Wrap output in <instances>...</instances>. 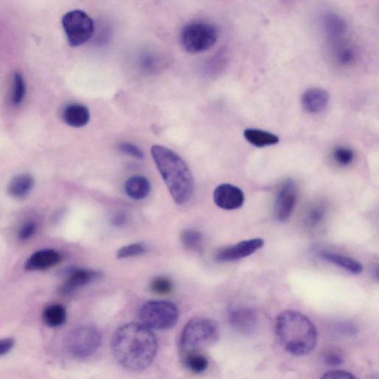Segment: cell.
<instances>
[{
    "label": "cell",
    "instance_id": "cell-29",
    "mask_svg": "<svg viewBox=\"0 0 379 379\" xmlns=\"http://www.w3.org/2000/svg\"><path fill=\"white\" fill-rule=\"evenodd\" d=\"M146 252V248L142 244H132L120 248L117 252L119 259L129 258L142 255Z\"/></svg>",
    "mask_w": 379,
    "mask_h": 379
},
{
    "label": "cell",
    "instance_id": "cell-36",
    "mask_svg": "<svg viewBox=\"0 0 379 379\" xmlns=\"http://www.w3.org/2000/svg\"><path fill=\"white\" fill-rule=\"evenodd\" d=\"M126 220V217L123 213H120L117 215V217H115V220H113V222H115V224L117 225H122L124 223Z\"/></svg>",
    "mask_w": 379,
    "mask_h": 379
},
{
    "label": "cell",
    "instance_id": "cell-14",
    "mask_svg": "<svg viewBox=\"0 0 379 379\" xmlns=\"http://www.w3.org/2000/svg\"><path fill=\"white\" fill-rule=\"evenodd\" d=\"M99 276V273L94 271L83 269L73 270L62 284L60 292L63 295H71L75 290L97 280Z\"/></svg>",
    "mask_w": 379,
    "mask_h": 379
},
{
    "label": "cell",
    "instance_id": "cell-17",
    "mask_svg": "<svg viewBox=\"0 0 379 379\" xmlns=\"http://www.w3.org/2000/svg\"><path fill=\"white\" fill-rule=\"evenodd\" d=\"M320 256L322 259L337 265L352 274H360L363 271L362 264L351 257L328 251L320 252Z\"/></svg>",
    "mask_w": 379,
    "mask_h": 379
},
{
    "label": "cell",
    "instance_id": "cell-21",
    "mask_svg": "<svg viewBox=\"0 0 379 379\" xmlns=\"http://www.w3.org/2000/svg\"><path fill=\"white\" fill-rule=\"evenodd\" d=\"M43 319L45 324L50 327H60L66 321V310L62 305H50L45 308Z\"/></svg>",
    "mask_w": 379,
    "mask_h": 379
},
{
    "label": "cell",
    "instance_id": "cell-1",
    "mask_svg": "<svg viewBox=\"0 0 379 379\" xmlns=\"http://www.w3.org/2000/svg\"><path fill=\"white\" fill-rule=\"evenodd\" d=\"M112 350L122 368L141 371L152 363L157 352V340L150 328L142 323L120 327L112 338Z\"/></svg>",
    "mask_w": 379,
    "mask_h": 379
},
{
    "label": "cell",
    "instance_id": "cell-11",
    "mask_svg": "<svg viewBox=\"0 0 379 379\" xmlns=\"http://www.w3.org/2000/svg\"><path fill=\"white\" fill-rule=\"evenodd\" d=\"M213 200L219 208L233 210L243 207L245 194L241 189L235 185L222 184L215 189Z\"/></svg>",
    "mask_w": 379,
    "mask_h": 379
},
{
    "label": "cell",
    "instance_id": "cell-12",
    "mask_svg": "<svg viewBox=\"0 0 379 379\" xmlns=\"http://www.w3.org/2000/svg\"><path fill=\"white\" fill-rule=\"evenodd\" d=\"M229 321L235 331L244 335L255 333L259 324L256 311L245 307L231 309L229 313Z\"/></svg>",
    "mask_w": 379,
    "mask_h": 379
},
{
    "label": "cell",
    "instance_id": "cell-33",
    "mask_svg": "<svg viewBox=\"0 0 379 379\" xmlns=\"http://www.w3.org/2000/svg\"><path fill=\"white\" fill-rule=\"evenodd\" d=\"M322 378H341V379H355L357 377L355 375H352L350 372L345 371H332L325 373Z\"/></svg>",
    "mask_w": 379,
    "mask_h": 379
},
{
    "label": "cell",
    "instance_id": "cell-23",
    "mask_svg": "<svg viewBox=\"0 0 379 379\" xmlns=\"http://www.w3.org/2000/svg\"><path fill=\"white\" fill-rule=\"evenodd\" d=\"M181 239L183 244L188 250L199 251L203 245V236L194 229L185 230L181 234Z\"/></svg>",
    "mask_w": 379,
    "mask_h": 379
},
{
    "label": "cell",
    "instance_id": "cell-8",
    "mask_svg": "<svg viewBox=\"0 0 379 379\" xmlns=\"http://www.w3.org/2000/svg\"><path fill=\"white\" fill-rule=\"evenodd\" d=\"M62 27L69 43L72 47L80 46L91 39L94 31L93 20L85 12L74 10L62 17Z\"/></svg>",
    "mask_w": 379,
    "mask_h": 379
},
{
    "label": "cell",
    "instance_id": "cell-16",
    "mask_svg": "<svg viewBox=\"0 0 379 379\" xmlns=\"http://www.w3.org/2000/svg\"><path fill=\"white\" fill-rule=\"evenodd\" d=\"M63 119L73 128H82L90 120V112L80 104L69 106L63 113Z\"/></svg>",
    "mask_w": 379,
    "mask_h": 379
},
{
    "label": "cell",
    "instance_id": "cell-18",
    "mask_svg": "<svg viewBox=\"0 0 379 379\" xmlns=\"http://www.w3.org/2000/svg\"><path fill=\"white\" fill-rule=\"evenodd\" d=\"M124 191L133 199H143L150 194V184L145 176H134L125 182Z\"/></svg>",
    "mask_w": 379,
    "mask_h": 379
},
{
    "label": "cell",
    "instance_id": "cell-15",
    "mask_svg": "<svg viewBox=\"0 0 379 379\" xmlns=\"http://www.w3.org/2000/svg\"><path fill=\"white\" fill-rule=\"evenodd\" d=\"M329 94L320 87H312L302 94L301 101L303 109L308 113L323 111L329 103Z\"/></svg>",
    "mask_w": 379,
    "mask_h": 379
},
{
    "label": "cell",
    "instance_id": "cell-19",
    "mask_svg": "<svg viewBox=\"0 0 379 379\" xmlns=\"http://www.w3.org/2000/svg\"><path fill=\"white\" fill-rule=\"evenodd\" d=\"M244 136L248 143L258 148L275 145L280 142V138L276 135L255 129H246Z\"/></svg>",
    "mask_w": 379,
    "mask_h": 379
},
{
    "label": "cell",
    "instance_id": "cell-4",
    "mask_svg": "<svg viewBox=\"0 0 379 379\" xmlns=\"http://www.w3.org/2000/svg\"><path fill=\"white\" fill-rule=\"evenodd\" d=\"M219 328L216 322L206 318H195L184 327L180 339L183 355L195 352L217 342Z\"/></svg>",
    "mask_w": 379,
    "mask_h": 379
},
{
    "label": "cell",
    "instance_id": "cell-9",
    "mask_svg": "<svg viewBox=\"0 0 379 379\" xmlns=\"http://www.w3.org/2000/svg\"><path fill=\"white\" fill-rule=\"evenodd\" d=\"M297 200V188L292 180H286L278 194L275 215L278 220L286 221L292 214Z\"/></svg>",
    "mask_w": 379,
    "mask_h": 379
},
{
    "label": "cell",
    "instance_id": "cell-5",
    "mask_svg": "<svg viewBox=\"0 0 379 379\" xmlns=\"http://www.w3.org/2000/svg\"><path fill=\"white\" fill-rule=\"evenodd\" d=\"M218 39V31L210 23L194 21L188 23L182 29L180 43L185 52L198 54L206 52Z\"/></svg>",
    "mask_w": 379,
    "mask_h": 379
},
{
    "label": "cell",
    "instance_id": "cell-30",
    "mask_svg": "<svg viewBox=\"0 0 379 379\" xmlns=\"http://www.w3.org/2000/svg\"><path fill=\"white\" fill-rule=\"evenodd\" d=\"M36 232V224L34 222H25L19 231L18 237L21 241L25 242L31 239Z\"/></svg>",
    "mask_w": 379,
    "mask_h": 379
},
{
    "label": "cell",
    "instance_id": "cell-35",
    "mask_svg": "<svg viewBox=\"0 0 379 379\" xmlns=\"http://www.w3.org/2000/svg\"><path fill=\"white\" fill-rule=\"evenodd\" d=\"M353 59V53L350 49H343L338 54V60L342 64H349Z\"/></svg>",
    "mask_w": 379,
    "mask_h": 379
},
{
    "label": "cell",
    "instance_id": "cell-26",
    "mask_svg": "<svg viewBox=\"0 0 379 379\" xmlns=\"http://www.w3.org/2000/svg\"><path fill=\"white\" fill-rule=\"evenodd\" d=\"M322 357L323 362L329 367H338L345 362L343 353L337 348L325 350Z\"/></svg>",
    "mask_w": 379,
    "mask_h": 379
},
{
    "label": "cell",
    "instance_id": "cell-20",
    "mask_svg": "<svg viewBox=\"0 0 379 379\" xmlns=\"http://www.w3.org/2000/svg\"><path fill=\"white\" fill-rule=\"evenodd\" d=\"M34 180L29 174H21L15 176L9 185V194L16 198L27 196L33 189Z\"/></svg>",
    "mask_w": 379,
    "mask_h": 379
},
{
    "label": "cell",
    "instance_id": "cell-10",
    "mask_svg": "<svg viewBox=\"0 0 379 379\" xmlns=\"http://www.w3.org/2000/svg\"><path fill=\"white\" fill-rule=\"evenodd\" d=\"M264 240L260 238L245 240V241L218 251L216 259L220 262L242 259L255 254L264 246Z\"/></svg>",
    "mask_w": 379,
    "mask_h": 379
},
{
    "label": "cell",
    "instance_id": "cell-7",
    "mask_svg": "<svg viewBox=\"0 0 379 379\" xmlns=\"http://www.w3.org/2000/svg\"><path fill=\"white\" fill-rule=\"evenodd\" d=\"M178 307L165 301H149L140 311L142 324L155 330H168L173 327L179 320Z\"/></svg>",
    "mask_w": 379,
    "mask_h": 379
},
{
    "label": "cell",
    "instance_id": "cell-28",
    "mask_svg": "<svg viewBox=\"0 0 379 379\" xmlns=\"http://www.w3.org/2000/svg\"><path fill=\"white\" fill-rule=\"evenodd\" d=\"M13 103L18 106L22 103L25 94V85L22 75L19 73H15L14 78V92H13Z\"/></svg>",
    "mask_w": 379,
    "mask_h": 379
},
{
    "label": "cell",
    "instance_id": "cell-22",
    "mask_svg": "<svg viewBox=\"0 0 379 379\" xmlns=\"http://www.w3.org/2000/svg\"><path fill=\"white\" fill-rule=\"evenodd\" d=\"M184 362L190 371L196 373L204 372L208 367V359L205 356L199 355L198 352L185 355Z\"/></svg>",
    "mask_w": 379,
    "mask_h": 379
},
{
    "label": "cell",
    "instance_id": "cell-3",
    "mask_svg": "<svg viewBox=\"0 0 379 379\" xmlns=\"http://www.w3.org/2000/svg\"><path fill=\"white\" fill-rule=\"evenodd\" d=\"M150 152L176 203H187L194 194V180L185 162L166 147L155 145Z\"/></svg>",
    "mask_w": 379,
    "mask_h": 379
},
{
    "label": "cell",
    "instance_id": "cell-34",
    "mask_svg": "<svg viewBox=\"0 0 379 379\" xmlns=\"http://www.w3.org/2000/svg\"><path fill=\"white\" fill-rule=\"evenodd\" d=\"M15 345V340L13 338L0 339V357L8 355V353L14 348Z\"/></svg>",
    "mask_w": 379,
    "mask_h": 379
},
{
    "label": "cell",
    "instance_id": "cell-13",
    "mask_svg": "<svg viewBox=\"0 0 379 379\" xmlns=\"http://www.w3.org/2000/svg\"><path fill=\"white\" fill-rule=\"evenodd\" d=\"M60 252L54 249L37 250L24 264V269L28 271H45L57 266L62 262Z\"/></svg>",
    "mask_w": 379,
    "mask_h": 379
},
{
    "label": "cell",
    "instance_id": "cell-27",
    "mask_svg": "<svg viewBox=\"0 0 379 379\" xmlns=\"http://www.w3.org/2000/svg\"><path fill=\"white\" fill-rule=\"evenodd\" d=\"M150 289L158 295L169 294L173 289V284L167 278L157 277L150 283Z\"/></svg>",
    "mask_w": 379,
    "mask_h": 379
},
{
    "label": "cell",
    "instance_id": "cell-6",
    "mask_svg": "<svg viewBox=\"0 0 379 379\" xmlns=\"http://www.w3.org/2000/svg\"><path fill=\"white\" fill-rule=\"evenodd\" d=\"M103 335L92 325H81L73 328L66 336V347L69 355L77 359L90 357L99 350Z\"/></svg>",
    "mask_w": 379,
    "mask_h": 379
},
{
    "label": "cell",
    "instance_id": "cell-32",
    "mask_svg": "<svg viewBox=\"0 0 379 379\" xmlns=\"http://www.w3.org/2000/svg\"><path fill=\"white\" fill-rule=\"evenodd\" d=\"M328 31L333 34H338L342 33L344 29L343 22L338 17H328L326 22Z\"/></svg>",
    "mask_w": 379,
    "mask_h": 379
},
{
    "label": "cell",
    "instance_id": "cell-25",
    "mask_svg": "<svg viewBox=\"0 0 379 379\" xmlns=\"http://www.w3.org/2000/svg\"><path fill=\"white\" fill-rule=\"evenodd\" d=\"M335 162L339 166H348L350 165L353 159H355V152L348 147L338 146L336 147L333 153Z\"/></svg>",
    "mask_w": 379,
    "mask_h": 379
},
{
    "label": "cell",
    "instance_id": "cell-24",
    "mask_svg": "<svg viewBox=\"0 0 379 379\" xmlns=\"http://www.w3.org/2000/svg\"><path fill=\"white\" fill-rule=\"evenodd\" d=\"M326 210L322 205L317 204L311 206L305 216L306 224L313 229L321 224L325 217Z\"/></svg>",
    "mask_w": 379,
    "mask_h": 379
},
{
    "label": "cell",
    "instance_id": "cell-31",
    "mask_svg": "<svg viewBox=\"0 0 379 379\" xmlns=\"http://www.w3.org/2000/svg\"><path fill=\"white\" fill-rule=\"evenodd\" d=\"M119 148L122 152L129 155L138 159H142L144 158L143 150L134 144L129 143H122L119 145Z\"/></svg>",
    "mask_w": 379,
    "mask_h": 379
},
{
    "label": "cell",
    "instance_id": "cell-2",
    "mask_svg": "<svg viewBox=\"0 0 379 379\" xmlns=\"http://www.w3.org/2000/svg\"><path fill=\"white\" fill-rule=\"evenodd\" d=\"M276 335L283 348L295 357L310 355L317 345V328L305 315L285 310L278 315Z\"/></svg>",
    "mask_w": 379,
    "mask_h": 379
}]
</instances>
